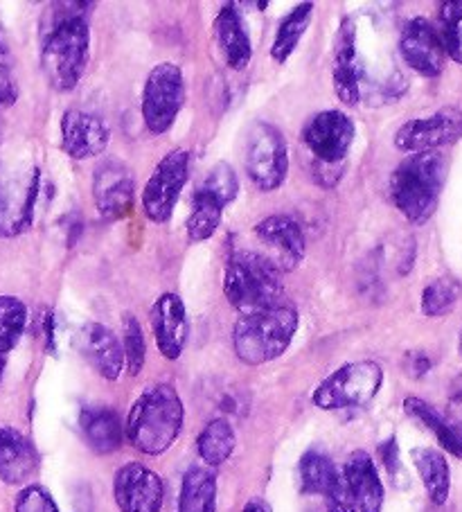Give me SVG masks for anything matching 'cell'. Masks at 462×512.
I'll return each mask as SVG.
<instances>
[{"mask_svg": "<svg viewBox=\"0 0 462 512\" xmlns=\"http://www.w3.org/2000/svg\"><path fill=\"white\" fill-rule=\"evenodd\" d=\"M298 310L291 303L269 312L239 316L233 330V348L246 366H262L282 357L298 332Z\"/></svg>", "mask_w": 462, "mask_h": 512, "instance_id": "obj_5", "label": "cell"}, {"mask_svg": "<svg viewBox=\"0 0 462 512\" xmlns=\"http://www.w3.org/2000/svg\"><path fill=\"white\" fill-rule=\"evenodd\" d=\"M460 294L462 285L458 278L442 276L431 280L422 291V314L429 319H442L456 310Z\"/></svg>", "mask_w": 462, "mask_h": 512, "instance_id": "obj_33", "label": "cell"}, {"mask_svg": "<svg viewBox=\"0 0 462 512\" xmlns=\"http://www.w3.org/2000/svg\"><path fill=\"white\" fill-rule=\"evenodd\" d=\"M93 199L97 213L106 219L129 215L136 201V183L129 167L115 158H104L93 174Z\"/></svg>", "mask_w": 462, "mask_h": 512, "instance_id": "obj_14", "label": "cell"}, {"mask_svg": "<svg viewBox=\"0 0 462 512\" xmlns=\"http://www.w3.org/2000/svg\"><path fill=\"white\" fill-rule=\"evenodd\" d=\"M151 321V332H154L158 352L165 359L176 361L183 355L185 343H188V312H185V305L181 296L176 294H163L151 305L149 312Z\"/></svg>", "mask_w": 462, "mask_h": 512, "instance_id": "obj_18", "label": "cell"}, {"mask_svg": "<svg viewBox=\"0 0 462 512\" xmlns=\"http://www.w3.org/2000/svg\"><path fill=\"white\" fill-rule=\"evenodd\" d=\"M16 97H19V88H16L10 68H7L5 64H0V109L12 107V104L16 102Z\"/></svg>", "mask_w": 462, "mask_h": 512, "instance_id": "obj_40", "label": "cell"}, {"mask_svg": "<svg viewBox=\"0 0 462 512\" xmlns=\"http://www.w3.org/2000/svg\"><path fill=\"white\" fill-rule=\"evenodd\" d=\"M179 512H217V476L210 467L194 465L185 472Z\"/></svg>", "mask_w": 462, "mask_h": 512, "instance_id": "obj_26", "label": "cell"}, {"mask_svg": "<svg viewBox=\"0 0 462 512\" xmlns=\"http://www.w3.org/2000/svg\"><path fill=\"white\" fill-rule=\"evenodd\" d=\"M199 190L208 192L210 197H215L217 201L224 203V206H228V203H233L237 199L239 192L237 174L228 163H219L208 172L206 179L199 185Z\"/></svg>", "mask_w": 462, "mask_h": 512, "instance_id": "obj_36", "label": "cell"}, {"mask_svg": "<svg viewBox=\"0 0 462 512\" xmlns=\"http://www.w3.org/2000/svg\"><path fill=\"white\" fill-rule=\"evenodd\" d=\"M244 163L248 179L255 183L257 190H278L289 172L287 140L280 134V129L273 127L271 122H255L246 136Z\"/></svg>", "mask_w": 462, "mask_h": 512, "instance_id": "obj_9", "label": "cell"}, {"mask_svg": "<svg viewBox=\"0 0 462 512\" xmlns=\"http://www.w3.org/2000/svg\"><path fill=\"white\" fill-rule=\"evenodd\" d=\"M215 34L228 68L244 70L251 64L253 43L248 37L242 14L237 12L235 5H226L215 19Z\"/></svg>", "mask_w": 462, "mask_h": 512, "instance_id": "obj_24", "label": "cell"}, {"mask_svg": "<svg viewBox=\"0 0 462 512\" xmlns=\"http://www.w3.org/2000/svg\"><path fill=\"white\" fill-rule=\"evenodd\" d=\"M91 52V30L82 12L59 16L41 48V68L55 91H73L82 82Z\"/></svg>", "mask_w": 462, "mask_h": 512, "instance_id": "obj_4", "label": "cell"}, {"mask_svg": "<svg viewBox=\"0 0 462 512\" xmlns=\"http://www.w3.org/2000/svg\"><path fill=\"white\" fill-rule=\"evenodd\" d=\"M28 325V307L14 296H0V379H3L10 352L21 341Z\"/></svg>", "mask_w": 462, "mask_h": 512, "instance_id": "obj_29", "label": "cell"}, {"mask_svg": "<svg viewBox=\"0 0 462 512\" xmlns=\"http://www.w3.org/2000/svg\"><path fill=\"white\" fill-rule=\"evenodd\" d=\"M224 294L242 316L269 312L289 303L282 273L262 253L253 251H239L228 260Z\"/></svg>", "mask_w": 462, "mask_h": 512, "instance_id": "obj_3", "label": "cell"}, {"mask_svg": "<svg viewBox=\"0 0 462 512\" xmlns=\"http://www.w3.org/2000/svg\"><path fill=\"white\" fill-rule=\"evenodd\" d=\"M185 102L183 70L174 61L151 68L142 88V120L154 136H163L174 127Z\"/></svg>", "mask_w": 462, "mask_h": 512, "instance_id": "obj_8", "label": "cell"}, {"mask_svg": "<svg viewBox=\"0 0 462 512\" xmlns=\"http://www.w3.org/2000/svg\"><path fill=\"white\" fill-rule=\"evenodd\" d=\"M384 384V370L377 361H352L316 386L312 402L323 411L359 409L375 400Z\"/></svg>", "mask_w": 462, "mask_h": 512, "instance_id": "obj_6", "label": "cell"}, {"mask_svg": "<svg viewBox=\"0 0 462 512\" xmlns=\"http://www.w3.org/2000/svg\"><path fill=\"white\" fill-rule=\"evenodd\" d=\"M79 427H82L88 447L102 456L118 452L127 438L122 420L111 406H86L79 416Z\"/></svg>", "mask_w": 462, "mask_h": 512, "instance_id": "obj_23", "label": "cell"}, {"mask_svg": "<svg viewBox=\"0 0 462 512\" xmlns=\"http://www.w3.org/2000/svg\"><path fill=\"white\" fill-rule=\"evenodd\" d=\"M440 39L447 50V57L462 64V0H449L440 5Z\"/></svg>", "mask_w": 462, "mask_h": 512, "instance_id": "obj_34", "label": "cell"}, {"mask_svg": "<svg viewBox=\"0 0 462 512\" xmlns=\"http://www.w3.org/2000/svg\"><path fill=\"white\" fill-rule=\"evenodd\" d=\"M39 452L32 440L14 427H0V481L25 485L39 470Z\"/></svg>", "mask_w": 462, "mask_h": 512, "instance_id": "obj_21", "label": "cell"}, {"mask_svg": "<svg viewBox=\"0 0 462 512\" xmlns=\"http://www.w3.org/2000/svg\"><path fill=\"white\" fill-rule=\"evenodd\" d=\"M343 476L359 512H381L384 508V483H381L375 461L368 452H363V449L352 452L343 465Z\"/></svg>", "mask_w": 462, "mask_h": 512, "instance_id": "obj_22", "label": "cell"}, {"mask_svg": "<svg viewBox=\"0 0 462 512\" xmlns=\"http://www.w3.org/2000/svg\"><path fill=\"white\" fill-rule=\"evenodd\" d=\"M190 176V152L174 149L156 165L154 174L142 190V213L154 224L170 222L181 192Z\"/></svg>", "mask_w": 462, "mask_h": 512, "instance_id": "obj_10", "label": "cell"}, {"mask_svg": "<svg viewBox=\"0 0 462 512\" xmlns=\"http://www.w3.org/2000/svg\"><path fill=\"white\" fill-rule=\"evenodd\" d=\"M235 429L226 418L210 420L197 440L199 456L208 467L224 465L235 452Z\"/></svg>", "mask_w": 462, "mask_h": 512, "instance_id": "obj_28", "label": "cell"}, {"mask_svg": "<svg viewBox=\"0 0 462 512\" xmlns=\"http://www.w3.org/2000/svg\"><path fill=\"white\" fill-rule=\"evenodd\" d=\"M185 409L181 395L170 384H151L133 402L124 436L140 454L161 456L181 436Z\"/></svg>", "mask_w": 462, "mask_h": 512, "instance_id": "obj_1", "label": "cell"}, {"mask_svg": "<svg viewBox=\"0 0 462 512\" xmlns=\"http://www.w3.org/2000/svg\"><path fill=\"white\" fill-rule=\"evenodd\" d=\"M399 52L406 66H411L422 77H438L447 64V50H444L440 32L422 16H415L404 25Z\"/></svg>", "mask_w": 462, "mask_h": 512, "instance_id": "obj_16", "label": "cell"}, {"mask_svg": "<svg viewBox=\"0 0 462 512\" xmlns=\"http://www.w3.org/2000/svg\"><path fill=\"white\" fill-rule=\"evenodd\" d=\"M379 456H381V461H384L386 472H388L390 479H393V483L402 485L404 467H402V461H399V447H397L395 436L388 438L386 443L379 445Z\"/></svg>", "mask_w": 462, "mask_h": 512, "instance_id": "obj_39", "label": "cell"}, {"mask_svg": "<svg viewBox=\"0 0 462 512\" xmlns=\"http://www.w3.org/2000/svg\"><path fill=\"white\" fill-rule=\"evenodd\" d=\"M0 143H3V122H0Z\"/></svg>", "mask_w": 462, "mask_h": 512, "instance_id": "obj_44", "label": "cell"}, {"mask_svg": "<svg viewBox=\"0 0 462 512\" xmlns=\"http://www.w3.org/2000/svg\"><path fill=\"white\" fill-rule=\"evenodd\" d=\"M300 138L316 158V163L334 167L348 156L354 138H357V127L343 111L330 109L309 118L307 125L302 127Z\"/></svg>", "mask_w": 462, "mask_h": 512, "instance_id": "obj_11", "label": "cell"}, {"mask_svg": "<svg viewBox=\"0 0 462 512\" xmlns=\"http://www.w3.org/2000/svg\"><path fill=\"white\" fill-rule=\"evenodd\" d=\"M458 348H460V355H462V332H460V343H458Z\"/></svg>", "mask_w": 462, "mask_h": 512, "instance_id": "obj_45", "label": "cell"}, {"mask_svg": "<svg viewBox=\"0 0 462 512\" xmlns=\"http://www.w3.org/2000/svg\"><path fill=\"white\" fill-rule=\"evenodd\" d=\"M224 203L210 197L208 192L197 190L192 199V213L188 217V237L192 242H206L217 233L221 224V215H224Z\"/></svg>", "mask_w": 462, "mask_h": 512, "instance_id": "obj_31", "label": "cell"}, {"mask_svg": "<svg viewBox=\"0 0 462 512\" xmlns=\"http://www.w3.org/2000/svg\"><path fill=\"white\" fill-rule=\"evenodd\" d=\"M122 350H124V366H127L129 375L136 377L140 370L145 368L147 357V343L145 334H142L140 321L133 314L122 316Z\"/></svg>", "mask_w": 462, "mask_h": 512, "instance_id": "obj_35", "label": "cell"}, {"mask_svg": "<svg viewBox=\"0 0 462 512\" xmlns=\"http://www.w3.org/2000/svg\"><path fill=\"white\" fill-rule=\"evenodd\" d=\"M113 497L120 512H161L165 483L151 467L133 461L115 472Z\"/></svg>", "mask_w": 462, "mask_h": 512, "instance_id": "obj_13", "label": "cell"}, {"mask_svg": "<svg viewBox=\"0 0 462 512\" xmlns=\"http://www.w3.org/2000/svg\"><path fill=\"white\" fill-rule=\"evenodd\" d=\"M334 93L343 104L357 107L361 100V66L357 64V25L343 19L334 43Z\"/></svg>", "mask_w": 462, "mask_h": 512, "instance_id": "obj_20", "label": "cell"}, {"mask_svg": "<svg viewBox=\"0 0 462 512\" xmlns=\"http://www.w3.org/2000/svg\"><path fill=\"white\" fill-rule=\"evenodd\" d=\"M323 497L327 512H357V503H354V497L348 483H345L343 472L336 474V479L332 481L330 488L325 490Z\"/></svg>", "mask_w": 462, "mask_h": 512, "instance_id": "obj_38", "label": "cell"}, {"mask_svg": "<svg viewBox=\"0 0 462 512\" xmlns=\"http://www.w3.org/2000/svg\"><path fill=\"white\" fill-rule=\"evenodd\" d=\"M255 237L266 249L264 258L280 273L293 271L305 260V235L296 219L271 215L255 226Z\"/></svg>", "mask_w": 462, "mask_h": 512, "instance_id": "obj_15", "label": "cell"}, {"mask_svg": "<svg viewBox=\"0 0 462 512\" xmlns=\"http://www.w3.org/2000/svg\"><path fill=\"white\" fill-rule=\"evenodd\" d=\"M449 413L451 418L462 425V377H458L449 393Z\"/></svg>", "mask_w": 462, "mask_h": 512, "instance_id": "obj_42", "label": "cell"}, {"mask_svg": "<svg viewBox=\"0 0 462 512\" xmlns=\"http://www.w3.org/2000/svg\"><path fill=\"white\" fill-rule=\"evenodd\" d=\"M77 350L97 375L115 382L124 370L122 341L102 323H84L77 332Z\"/></svg>", "mask_w": 462, "mask_h": 512, "instance_id": "obj_19", "label": "cell"}, {"mask_svg": "<svg viewBox=\"0 0 462 512\" xmlns=\"http://www.w3.org/2000/svg\"><path fill=\"white\" fill-rule=\"evenodd\" d=\"M14 512H59L57 501L43 485H25L14 503Z\"/></svg>", "mask_w": 462, "mask_h": 512, "instance_id": "obj_37", "label": "cell"}, {"mask_svg": "<svg viewBox=\"0 0 462 512\" xmlns=\"http://www.w3.org/2000/svg\"><path fill=\"white\" fill-rule=\"evenodd\" d=\"M242 512H273V510H271V506L264 499L255 497L251 501H246V506L242 508Z\"/></svg>", "mask_w": 462, "mask_h": 512, "instance_id": "obj_43", "label": "cell"}, {"mask_svg": "<svg viewBox=\"0 0 462 512\" xmlns=\"http://www.w3.org/2000/svg\"><path fill=\"white\" fill-rule=\"evenodd\" d=\"M39 183L37 165H0V237H16L32 226Z\"/></svg>", "mask_w": 462, "mask_h": 512, "instance_id": "obj_7", "label": "cell"}, {"mask_svg": "<svg viewBox=\"0 0 462 512\" xmlns=\"http://www.w3.org/2000/svg\"><path fill=\"white\" fill-rule=\"evenodd\" d=\"M312 14L314 3H302L280 23L271 46V57L278 61V64H284V61L293 55V50L298 48L300 39L305 37V32L309 28V21H312Z\"/></svg>", "mask_w": 462, "mask_h": 512, "instance_id": "obj_30", "label": "cell"}, {"mask_svg": "<svg viewBox=\"0 0 462 512\" xmlns=\"http://www.w3.org/2000/svg\"><path fill=\"white\" fill-rule=\"evenodd\" d=\"M298 472L302 494H325V490L336 479V474H339L332 458L323 452H316V449H309L307 454H302Z\"/></svg>", "mask_w": 462, "mask_h": 512, "instance_id": "obj_32", "label": "cell"}, {"mask_svg": "<svg viewBox=\"0 0 462 512\" xmlns=\"http://www.w3.org/2000/svg\"><path fill=\"white\" fill-rule=\"evenodd\" d=\"M406 361H408V375L413 377H422L431 370V359L424 355V352H408L406 355Z\"/></svg>", "mask_w": 462, "mask_h": 512, "instance_id": "obj_41", "label": "cell"}, {"mask_svg": "<svg viewBox=\"0 0 462 512\" xmlns=\"http://www.w3.org/2000/svg\"><path fill=\"white\" fill-rule=\"evenodd\" d=\"M111 129L106 122L82 109H70L61 118V149L73 161L102 156L109 147Z\"/></svg>", "mask_w": 462, "mask_h": 512, "instance_id": "obj_17", "label": "cell"}, {"mask_svg": "<svg viewBox=\"0 0 462 512\" xmlns=\"http://www.w3.org/2000/svg\"><path fill=\"white\" fill-rule=\"evenodd\" d=\"M411 458L429 499L435 506H444L451 490V470L447 458L433 447H417L411 452Z\"/></svg>", "mask_w": 462, "mask_h": 512, "instance_id": "obj_25", "label": "cell"}, {"mask_svg": "<svg viewBox=\"0 0 462 512\" xmlns=\"http://www.w3.org/2000/svg\"><path fill=\"white\" fill-rule=\"evenodd\" d=\"M449 161L442 152L406 156L390 176V199L411 224H426L438 210Z\"/></svg>", "mask_w": 462, "mask_h": 512, "instance_id": "obj_2", "label": "cell"}, {"mask_svg": "<svg viewBox=\"0 0 462 512\" xmlns=\"http://www.w3.org/2000/svg\"><path fill=\"white\" fill-rule=\"evenodd\" d=\"M462 138V111L440 109L426 118L408 120L397 129L395 147L406 154L440 152L442 147L458 143Z\"/></svg>", "mask_w": 462, "mask_h": 512, "instance_id": "obj_12", "label": "cell"}, {"mask_svg": "<svg viewBox=\"0 0 462 512\" xmlns=\"http://www.w3.org/2000/svg\"><path fill=\"white\" fill-rule=\"evenodd\" d=\"M404 411L429 429L442 449H447L456 458H462V431L456 427V422L444 418L442 413L435 411L429 402L420 400V397H406Z\"/></svg>", "mask_w": 462, "mask_h": 512, "instance_id": "obj_27", "label": "cell"}]
</instances>
